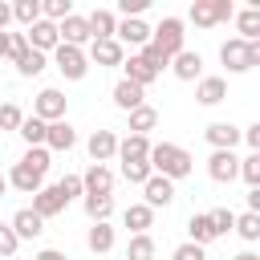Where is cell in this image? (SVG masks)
Masks as SVG:
<instances>
[{"mask_svg": "<svg viewBox=\"0 0 260 260\" xmlns=\"http://www.w3.org/2000/svg\"><path fill=\"white\" fill-rule=\"evenodd\" d=\"M150 171L154 175H162V179H187L191 175V167H195V158L183 150V146H175V142H150Z\"/></svg>", "mask_w": 260, "mask_h": 260, "instance_id": "cell-1", "label": "cell"}, {"mask_svg": "<svg viewBox=\"0 0 260 260\" xmlns=\"http://www.w3.org/2000/svg\"><path fill=\"white\" fill-rule=\"evenodd\" d=\"M219 61L228 65V73H248L252 65H260V41H223L219 45Z\"/></svg>", "mask_w": 260, "mask_h": 260, "instance_id": "cell-2", "label": "cell"}, {"mask_svg": "<svg viewBox=\"0 0 260 260\" xmlns=\"http://www.w3.org/2000/svg\"><path fill=\"white\" fill-rule=\"evenodd\" d=\"M183 37H187V32H183V20H179V16H162V24L150 28V45H154L167 61L183 53Z\"/></svg>", "mask_w": 260, "mask_h": 260, "instance_id": "cell-3", "label": "cell"}, {"mask_svg": "<svg viewBox=\"0 0 260 260\" xmlns=\"http://www.w3.org/2000/svg\"><path fill=\"white\" fill-rule=\"evenodd\" d=\"M53 65L61 69L65 81H81V77L89 73V57H85V49H73V45H57V49H53Z\"/></svg>", "mask_w": 260, "mask_h": 260, "instance_id": "cell-4", "label": "cell"}, {"mask_svg": "<svg viewBox=\"0 0 260 260\" xmlns=\"http://www.w3.org/2000/svg\"><path fill=\"white\" fill-rule=\"evenodd\" d=\"M65 110H69V98H65L61 89H53V85H45V89L37 93V102H32V118H41L45 126H49V122H61Z\"/></svg>", "mask_w": 260, "mask_h": 260, "instance_id": "cell-5", "label": "cell"}, {"mask_svg": "<svg viewBox=\"0 0 260 260\" xmlns=\"http://www.w3.org/2000/svg\"><path fill=\"white\" fill-rule=\"evenodd\" d=\"M232 12H236L232 0H195L191 4V20L199 28H215L219 20H232Z\"/></svg>", "mask_w": 260, "mask_h": 260, "instance_id": "cell-6", "label": "cell"}, {"mask_svg": "<svg viewBox=\"0 0 260 260\" xmlns=\"http://www.w3.org/2000/svg\"><path fill=\"white\" fill-rule=\"evenodd\" d=\"M142 203L150 207V211H158V207H171L175 203V183L171 179H162V175H150L146 183H142Z\"/></svg>", "mask_w": 260, "mask_h": 260, "instance_id": "cell-7", "label": "cell"}, {"mask_svg": "<svg viewBox=\"0 0 260 260\" xmlns=\"http://www.w3.org/2000/svg\"><path fill=\"white\" fill-rule=\"evenodd\" d=\"M57 37H61V45H73V49H85L93 37H89V24H85V16L81 12H73V16H65L61 24H57Z\"/></svg>", "mask_w": 260, "mask_h": 260, "instance_id": "cell-8", "label": "cell"}, {"mask_svg": "<svg viewBox=\"0 0 260 260\" xmlns=\"http://www.w3.org/2000/svg\"><path fill=\"white\" fill-rule=\"evenodd\" d=\"M24 41H28V49H37V53H53L57 45H61V37H57V24H49V20H37V24H28L24 28Z\"/></svg>", "mask_w": 260, "mask_h": 260, "instance_id": "cell-9", "label": "cell"}, {"mask_svg": "<svg viewBox=\"0 0 260 260\" xmlns=\"http://www.w3.org/2000/svg\"><path fill=\"white\" fill-rule=\"evenodd\" d=\"M98 69H114V65H122L126 61V49L110 37V41H89V53H85Z\"/></svg>", "mask_w": 260, "mask_h": 260, "instance_id": "cell-10", "label": "cell"}, {"mask_svg": "<svg viewBox=\"0 0 260 260\" xmlns=\"http://www.w3.org/2000/svg\"><path fill=\"white\" fill-rule=\"evenodd\" d=\"M207 175H211L215 183H232V179H240V158H236V150H211V158H207Z\"/></svg>", "mask_w": 260, "mask_h": 260, "instance_id": "cell-11", "label": "cell"}, {"mask_svg": "<svg viewBox=\"0 0 260 260\" xmlns=\"http://www.w3.org/2000/svg\"><path fill=\"white\" fill-rule=\"evenodd\" d=\"M114 41L126 49V45H134V49H142V45H150V24L138 16V20H118V28H114Z\"/></svg>", "mask_w": 260, "mask_h": 260, "instance_id": "cell-12", "label": "cell"}, {"mask_svg": "<svg viewBox=\"0 0 260 260\" xmlns=\"http://www.w3.org/2000/svg\"><path fill=\"white\" fill-rule=\"evenodd\" d=\"M85 150H89V158L93 162H110V158H118V134L114 130H93L89 134V142H85Z\"/></svg>", "mask_w": 260, "mask_h": 260, "instance_id": "cell-13", "label": "cell"}, {"mask_svg": "<svg viewBox=\"0 0 260 260\" xmlns=\"http://www.w3.org/2000/svg\"><path fill=\"white\" fill-rule=\"evenodd\" d=\"M81 191L85 195H114V171L102 162H89V171L81 175Z\"/></svg>", "mask_w": 260, "mask_h": 260, "instance_id": "cell-14", "label": "cell"}, {"mask_svg": "<svg viewBox=\"0 0 260 260\" xmlns=\"http://www.w3.org/2000/svg\"><path fill=\"white\" fill-rule=\"evenodd\" d=\"M122 77H126V81H134V85H142V89H146V85H150V81H154V77H158V69H154V65H150V61H146V57H142V53H130V57H126V61H122Z\"/></svg>", "mask_w": 260, "mask_h": 260, "instance_id": "cell-15", "label": "cell"}, {"mask_svg": "<svg viewBox=\"0 0 260 260\" xmlns=\"http://www.w3.org/2000/svg\"><path fill=\"white\" fill-rule=\"evenodd\" d=\"M179 81H199L203 77V57L195 53V49H183L179 57H171V65H167Z\"/></svg>", "mask_w": 260, "mask_h": 260, "instance_id": "cell-16", "label": "cell"}, {"mask_svg": "<svg viewBox=\"0 0 260 260\" xmlns=\"http://www.w3.org/2000/svg\"><path fill=\"white\" fill-rule=\"evenodd\" d=\"M77 146V130L61 118V122H49V130H45V150L53 154V150H73Z\"/></svg>", "mask_w": 260, "mask_h": 260, "instance_id": "cell-17", "label": "cell"}, {"mask_svg": "<svg viewBox=\"0 0 260 260\" xmlns=\"http://www.w3.org/2000/svg\"><path fill=\"white\" fill-rule=\"evenodd\" d=\"M146 158H150V138L146 134L118 138V162H146Z\"/></svg>", "mask_w": 260, "mask_h": 260, "instance_id": "cell-18", "label": "cell"}, {"mask_svg": "<svg viewBox=\"0 0 260 260\" xmlns=\"http://www.w3.org/2000/svg\"><path fill=\"white\" fill-rule=\"evenodd\" d=\"M4 179H8V187H16L20 195H37V191L45 187V175H37V171H32V167H24V162H16Z\"/></svg>", "mask_w": 260, "mask_h": 260, "instance_id": "cell-19", "label": "cell"}, {"mask_svg": "<svg viewBox=\"0 0 260 260\" xmlns=\"http://www.w3.org/2000/svg\"><path fill=\"white\" fill-rule=\"evenodd\" d=\"M8 228L16 232V240H37V236L45 232V219H41L32 207H20V211L8 219Z\"/></svg>", "mask_w": 260, "mask_h": 260, "instance_id": "cell-20", "label": "cell"}, {"mask_svg": "<svg viewBox=\"0 0 260 260\" xmlns=\"http://www.w3.org/2000/svg\"><path fill=\"white\" fill-rule=\"evenodd\" d=\"M203 138L211 142V150H236V142H240V126H232V122H211V126L203 130Z\"/></svg>", "mask_w": 260, "mask_h": 260, "instance_id": "cell-21", "label": "cell"}, {"mask_svg": "<svg viewBox=\"0 0 260 260\" xmlns=\"http://www.w3.org/2000/svg\"><path fill=\"white\" fill-rule=\"evenodd\" d=\"M65 207H69V203L61 199V191H57V187H41V191L32 195V211H37L41 219H53V215H61Z\"/></svg>", "mask_w": 260, "mask_h": 260, "instance_id": "cell-22", "label": "cell"}, {"mask_svg": "<svg viewBox=\"0 0 260 260\" xmlns=\"http://www.w3.org/2000/svg\"><path fill=\"white\" fill-rule=\"evenodd\" d=\"M223 98H228V77H199V85H195L199 106H219Z\"/></svg>", "mask_w": 260, "mask_h": 260, "instance_id": "cell-23", "label": "cell"}, {"mask_svg": "<svg viewBox=\"0 0 260 260\" xmlns=\"http://www.w3.org/2000/svg\"><path fill=\"white\" fill-rule=\"evenodd\" d=\"M85 24H89V37H93V41H110L114 28H118V16H114L110 8H93V12L85 16Z\"/></svg>", "mask_w": 260, "mask_h": 260, "instance_id": "cell-24", "label": "cell"}, {"mask_svg": "<svg viewBox=\"0 0 260 260\" xmlns=\"http://www.w3.org/2000/svg\"><path fill=\"white\" fill-rule=\"evenodd\" d=\"M236 28H240V41H260V4H248L240 12H232Z\"/></svg>", "mask_w": 260, "mask_h": 260, "instance_id": "cell-25", "label": "cell"}, {"mask_svg": "<svg viewBox=\"0 0 260 260\" xmlns=\"http://www.w3.org/2000/svg\"><path fill=\"white\" fill-rule=\"evenodd\" d=\"M142 102H146V89H142V85H134V81H126V77L114 85V106H118V110L130 114V110H138Z\"/></svg>", "mask_w": 260, "mask_h": 260, "instance_id": "cell-26", "label": "cell"}, {"mask_svg": "<svg viewBox=\"0 0 260 260\" xmlns=\"http://www.w3.org/2000/svg\"><path fill=\"white\" fill-rule=\"evenodd\" d=\"M122 223L130 228V236H142V232L154 228V211H150L146 203H130V207L122 211Z\"/></svg>", "mask_w": 260, "mask_h": 260, "instance_id": "cell-27", "label": "cell"}, {"mask_svg": "<svg viewBox=\"0 0 260 260\" xmlns=\"http://www.w3.org/2000/svg\"><path fill=\"white\" fill-rule=\"evenodd\" d=\"M81 207H85L89 223H110V215H114V195H81Z\"/></svg>", "mask_w": 260, "mask_h": 260, "instance_id": "cell-28", "label": "cell"}, {"mask_svg": "<svg viewBox=\"0 0 260 260\" xmlns=\"http://www.w3.org/2000/svg\"><path fill=\"white\" fill-rule=\"evenodd\" d=\"M85 248H89L93 256L114 252V228H110V223H89V232H85Z\"/></svg>", "mask_w": 260, "mask_h": 260, "instance_id": "cell-29", "label": "cell"}, {"mask_svg": "<svg viewBox=\"0 0 260 260\" xmlns=\"http://www.w3.org/2000/svg\"><path fill=\"white\" fill-rule=\"evenodd\" d=\"M154 126H158V110H154V106L142 102L138 110H130V134H146V138H150Z\"/></svg>", "mask_w": 260, "mask_h": 260, "instance_id": "cell-30", "label": "cell"}, {"mask_svg": "<svg viewBox=\"0 0 260 260\" xmlns=\"http://www.w3.org/2000/svg\"><path fill=\"white\" fill-rule=\"evenodd\" d=\"M187 236H191V244H199V248H207V244L215 240V228H211L207 211H199V215H191V219H187Z\"/></svg>", "mask_w": 260, "mask_h": 260, "instance_id": "cell-31", "label": "cell"}, {"mask_svg": "<svg viewBox=\"0 0 260 260\" xmlns=\"http://www.w3.org/2000/svg\"><path fill=\"white\" fill-rule=\"evenodd\" d=\"M45 65H49V57H45V53L24 49V53H20V61H16V73H20V77H37V73H45Z\"/></svg>", "mask_w": 260, "mask_h": 260, "instance_id": "cell-32", "label": "cell"}, {"mask_svg": "<svg viewBox=\"0 0 260 260\" xmlns=\"http://www.w3.org/2000/svg\"><path fill=\"white\" fill-rule=\"evenodd\" d=\"M45 130H49V126H45L41 118L24 114V122H20V130H16V134L24 138V146H45Z\"/></svg>", "mask_w": 260, "mask_h": 260, "instance_id": "cell-33", "label": "cell"}, {"mask_svg": "<svg viewBox=\"0 0 260 260\" xmlns=\"http://www.w3.org/2000/svg\"><path fill=\"white\" fill-rule=\"evenodd\" d=\"M232 232H236L240 240H248V244H256V240H260V215H256V211H244V215H236V223H232Z\"/></svg>", "mask_w": 260, "mask_h": 260, "instance_id": "cell-34", "label": "cell"}, {"mask_svg": "<svg viewBox=\"0 0 260 260\" xmlns=\"http://www.w3.org/2000/svg\"><path fill=\"white\" fill-rule=\"evenodd\" d=\"M126 260H154V236H150V232L130 236V244H126Z\"/></svg>", "mask_w": 260, "mask_h": 260, "instance_id": "cell-35", "label": "cell"}, {"mask_svg": "<svg viewBox=\"0 0 260 260\" xmlns=\"http://www.w3.org/2000/svg\"><path fill=\"white\" fill-rule=\"evenodd\" d=\"M12 20L24 24V28L37 24V20H41V0H16V4H12Z\"/></svg>", "mask_w": 260, "mask_h": 260, "instance_id": "cell-36", "label": "cell"}, {"mask_svg": "<svg viewBox=\"0 0 260 260\" xmlns=\"http://www.w3.org/2000/svg\"><path fill=\"white\" fill-rule=\"evenodd\" d=\"M207 219H211V228H215V240H219V236H228V232H232V223H236V211H228V207H211V211H207Z\"/></svg>", "mask_w": 260, "mask_h": 260, "instance_id": "cell-37", "label": "cell"}, {"mask_svg": "<svg viewBox=\"0 0 260 260\" xmlns=\"http://www.w3.org/2000/svg\"><path fill=\"white\" fill-rule=\"evenodd\" d=\"M150 175H154V171H150V162H122V179H126V183H134V187H142Z\"/></svg>", "mask_w": 260, "mask_h": 260, "instance_id": "cell-38", "label": "cell"}, {"mask_svg": "<svg viewBox=\"0 0 260 260\" xmlns=\"http://www.w3.org/2000/svg\"><path fill=\"white\" fill-rule=\"evenodd\" d=\"M240 179L248 183V191H252V187H260V154L240 158Z\"/></svg>", "mask_w": 260, "mask_h": 260, "instance_id": "cell-39", "label": "cell"}, {"mask_svg": "<svg viewBox=\"0 0 260 260\" xmlns=\"http://www.w3.org/2000/svg\"><path fill=\"white\" fill-rule=\"evenodd\" d=\"M20 122H24V110L16 102H4L0 106V130H20Z\"/></svg>", "mask_w": 260, "mask_h": 260, "instance_id": "cell-40", "label": "cell"}, {"mask_svg": "<svg viewBox=\"0 0 260 260\" xmlns=\"http://www.w3.org/2000/svg\"><path fill=\"white\" fill-rule=\"evenodd\" d=\"M20 162H24V167H32L37 175H45V171H49V150H45V146H28Z\"/></svg>", "mask_w": 260, "mask_h": 260, "instance_id": "cell-41", "label": "cell"}, {"mask_svg": "<svg viewBox=\"0 0 260 260\" xmlns=\"http://www.w3.org/2000/svg\"><path fill=\"white\" fill-rule=\"evenodd\" d=\"M53 187L61 191V199H65V203H73L77 195H85V191H81V175H65V179H61V183H53Z\"/></svg>", "mask_w": 260, "mask_h": 260, "instance_id": "cell-42", "label": "cell"}, {"mask_svg": "<svg viewBox=\"0 0 260 260\" xmlns=\"http://www.w3.org/2000/svg\"><path fill=\"white\" fill-rule=\"evenodd\" d=\"M171 260H207V248H199V244H179L175 252H171Z\"/></svg>", "mask_w": 260, "mask_h": 260, "instance_id": "cell-43", "label": "cell"}, {"mask_svg": "<svg viewBox=\"0 0 260 260\" xmlns=\"http://www.w3.org/2000/svg\"><path fill=\"white\" fill-rule=\"evenodd\" d=\"M16 248H20L16 232H12L8 223H0V256H16Z\"/></svg>", "mask_w": 260, "mask_h": 260, "instance_id": "cell-44", "label": "cell"}, {"mask_svg": "<svg viewBox=\"0 0 260 260\" xmlns=\"http://www.w3.org/2000/svg\"><path fill=\"white\" fill-rule=\"evenodd\" d=\"M24 49H28V41H24V32H8V53H4V57H8L12 65L20 61V53H24Z\"/></svg>", "mask_w": 260, "mask_h": 260, "instance_id": "cell-45", "label": "cell"}, {"mask_svg": "<svg viewBox=\"0 0 260 260\" xmlns=\"http://www.w3.org/2000/svg\"><path fill=\"white\" fill-rule=\"evenodd\" d=\"M240 142H248L252 154H260V122H252L248 130H240Z\"/></svg>", "mask_w": 260, "mask_h": 260, "instance_id": "cell-46", "label": "cell"}, {"mask_svg": "<svg viewBox=\"0 0 260 260\" xmlns=\"http://www.w3.org/2000/svg\"><path fill=\"white\" fill-rule=\"evenodd\" d=\"M32 260H69V256H65L61 248H41V252H37Z\"/></svg>", "mask_w": 260, "mask_h": 260, "instance_id": "cell-47", "label": "cell"}, {"mask_svg": "<svg viewBox=\"0 0 260 260\" xmlns=\"http://www.w3.org/2000/svg\"><path fill=\"white\" fill-rule=\"evenodd\" d=\"M8 24H12V4H4V0H0V32H4Z\"/></svg>", "mask_w": 260, "mask_h": 260, "instance_id": "cell-48", "label": "cell"}, {"mask_svg": "<svg viewBox=\"0 0 260 260\" xmlns=\"http://www.w3.org/2000/svg\"><path fill=\"white\" fill-rule=\"evenodd\" d=\"M248 211H256V215H260V187H252V191H248Z\"/></svg>", "mask_w": 260, "mask_h": 260, "instance_id": "cell-49", "label": "cell"}, {"mask_svg": "<svg viewBox=\"0 0 260 260\" xmlns=\"http://www.w3.org/2000/svg\"><path fill=\"white\" fill-rule=\"evenodd\" d=\"M232 260H260V256H256V252H252V248H244V252H236V256H232Z\"/></svg>", "mask_w": 260, "mask_h": 260, "instance_id": "cell-50", "label": "cell"}, {"mask_svg": "<svg viewBox=\"0 0 260 260\" xmlns=\"http://www.w3.org/2000/svg\"><path fill=\"white\" fill-rule=\"evenodd\" d=\"M8 53V32H0V57Z\"/></svg>", "mask_w": 260, "mask_h": 260, "instance_id": "cell-51", "label": "cell"}, {"mask_svg": "<svg viewBox=\"0 0 260 260\" xmlns=\"http://www.w3.org/2000/svg\"><path fill=\"white\" fill-rule=\"evenodd\" d=\"M4 191H8V179H4V175H0V195H4Z\"/></svg>", "mask_w": 260, "mask_h": 260, "instance_id": "cell-52", "label": "cell"}]
</instances>
